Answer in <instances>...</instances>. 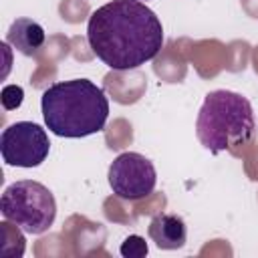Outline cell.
Instances as JSON below:
<instances>
[{"label":"cell","mask_w":258,"mask_h":258,"mask_svg":"<svg viewBox=\"0 0 258 258\" xmlns=\"http://www.w3.org/2000/svg\"><path fill=\"white\" fill-rule=\"evenodd\" d=\"M22 99H24V91L22 87L18 85H6L2 89V95H0V101H2V107L6 111H14L22 105Z\"/></svg>","instance_id":"cell-10"},{"label":"cell","mask_w":258,"mask_h":258,"mask_svg":"<svg viewBox=\"0 0 258 258\" xmlns=\"http://www.w3.org/2000/svg\"><path fill=\"white\" fill-rule=\"evenodd\" d=\"M50 151L46 131L32 121H16L0 135V153L8 165L38 167Z\"/></svg>","instance_id":"cell-5"},{"label":"cell","mask_w":258,"mask_h":258,"mask_svg":"<svg viewBox=\"0 0 258 258\" xmlns=\"http://www.w3.org/2000/svg\"><path fill=\"white\" fill-rule=\"evenodd\" d=\"M87 40L109 69L131 71L157 56L163 26L141 0H111L91 14Z\"/></svg>","instance_id":"cell-1"},{"label":"cell","mask_w":258,"mask_h":258,"mask_svg":"<svg viewBox=\"0 0 258 258\" xmlns=\"http://www.w3.org/2000/svg\"><path fill=\"white\" fill-rule=\"evenodd\" d=\"M149 238L161 250H177L185 244V222L175 214H157L147 228Z\"/></svg>","instance_id":"cell-7"},{"label":"cell","mask_w":258,"mask_h":258,"mask_svg":"<svg viewBox=\"0 0 258 258\" xmlns=\"http://www.w3.org/2000/svg\"><path fill=\"white\" fill-rule=\"evenodd\" d=\"M2 216L26 234H44L56 218L52 191L32 179L10 183L0 200Z\"/></svg>","instance_id":"cell-4"},{"label":"cell","mask_w":258,"mask_h":258,"mask_svg":"<svg viewBox=\"0 0 258 258\" xmlns=\"http://www.w3.org/2000/svg\"><path fill=\"white\" fill-rule=\"evenodd\" d=\"M44 28L30 18H16L6 32V42L24 56H34L44 46Z\"/></svg>","instance_id":"cell-8"},{"label":"cell","mask_w":258,"mask_h":258,"mask_svg":"<svg viewBox=\"0 0 258 258\" xmlns=\"http://www.w3.org/2000/svg\"><path fill=\"white\" fill-rule=\"evenodd\" d=\"M40 109L50 133L79 139L105 129L109 101L105 91L89 79L58 81L40 97Z\"/></svg>","instance_id":"cell-2"},{"label":"cell","mask_w":258,"mask_h":258,"mask_svg":"<svg viewBox=\"0 0 258 258\" xmlns=\"http://www.w3.org/2000/svg\"><path fill=\"white\" fill-rule=\"evenodd\" d=\"M254 131V111L246 97L226 89L206 95L198 113L196 133L208 151L220 153L244 147L252 141Z\"/></svg>","instance_id":"cell-3"},{"label":"cell","mask_w":258,"mask_h":258,"mask_svg":"<svg viewBox=\"0 0 258 258\" xmlns=\"http://www.w3.org/2000/svg\"><path fill=\"white\" fill-rule=\"evenodd\" d=\"M109 185L119 200L135 202L143 200L155 189L157 171L145 155L137 151H125L117 155L109 165Z\"/></svg>","instance_id":"cell-6"},{"label":"cell","mask_w":258,"mask_h":258,"mask_svg":"<svg viewBox=\"0 0 258 258\" xmlns=\"http://www.w3.org/2000/svg\"><path fill=\"white\" fill-rule=\"evenodd\" d=\"M119 252H121L123 258H143V256H147L149 248H147L145 238H141L137 234H131V236H127L123 240Z\"/></svg>","instance_id":"cell-9"}]
</instances>
